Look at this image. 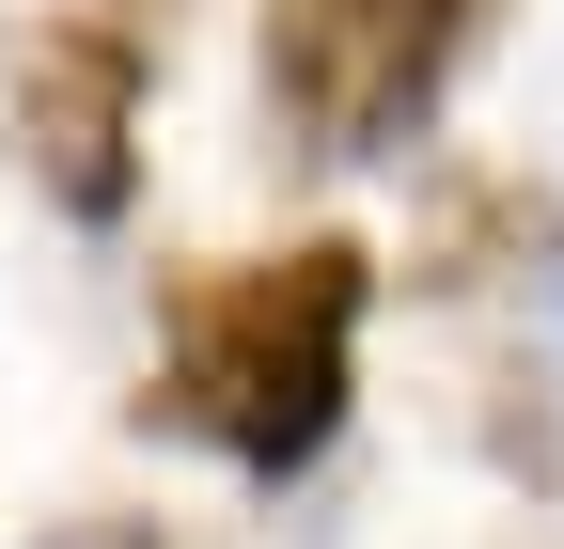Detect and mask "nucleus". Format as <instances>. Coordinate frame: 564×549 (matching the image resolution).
<instances>
[{
  "label": "nucleus",
  "mask_w": 564,
  "mask_h": 549,
  "mask_svg": "<svg viewBox=\"0 0 564 549\" xmlns=\"http://www.w3.org/2000/svg\"><path fill=\"white\" fill-rule=\"evenodd\" d=\"M361 299H377V251H345V236H299L267 267H204V283L173 299V362H158V392H141V424L220 440L251 487L314 471L329 424H345Z\"/></svg>",
  "instance_id": "1"
},
{
  "label": "nucleus",
  "mask_w": 564,
  "mask_h": 549,
  "mask_svg": "<svg viewBox=\"0 0 564 549\" xmlns=\"http://www.w3.org/2000/svg\"><path fill=\"white\" fill-rule=\"evenodd\" d=\"M455 32H470V0H282L267 17V95L314 158H392L423 126V95H440Z\"/></svg>",
  "instance_id": "2"
},
{
  "label": "nucleus",
  "mask_w": 564,
  "mask_h": 549,
  "mask_svg": "<svg viewBox=\"0 0 564 549\" xmlns=\"http://www.w3.org/2000/svg\"><path fill=\"white\" fill-rule=\"evenodd\" d=\"M17 158L47 173L63 220H126V189H141V32L47 17L17 47Z\"/></svg>",
  "instance_id": "3"
},
{
  "label": "nucleus",
  "mask_w": 564,
  "mask_h": 549,
  "mask_svg": "<svg viewBox=\"0 0 564 549\" xmlns=\"http://www.w3.org/2000/svg\"><path fill=\"white\" fill-rule=\"evenodd\" d=\"M47 549H173V534H158V518H63Z\"/></svg>",
  "instance_id": "4"
}]
</instances>
